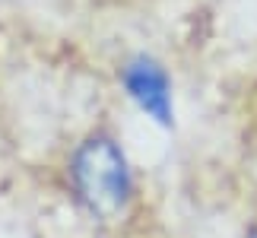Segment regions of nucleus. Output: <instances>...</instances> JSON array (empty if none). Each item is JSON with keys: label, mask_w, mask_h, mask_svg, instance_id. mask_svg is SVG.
<instances>
[{"label": "nucleus", "mask_w": 257, "mask_h": 238, "mask_svg": "<svg viewBox=\"0 0 257 238\" xmlns=\"http://www.w3.org/2000/svg\"><path fill=\"white\" fill-rule=\"evenodd\" d=\"M70 181L76 200L98 219H114L131 200V168L111 137H89L73 153Z\"/></svg>", "instance_id": "f257e3e1"}, {"label": "nucleus", "mask_w": 257, "mask_h": 238, "mask_svg": "<svg viewBox=\"0 0 257 238\" xmlns=\"http://www.w3.org/2000/svg\"><path fill=\"white\" fill-rule=\"evenodd\" d=\"M121 83L127 95L143 108L153 121L172 124V79L159 61L150 54H137L121 67Z\"/></svg>", "instance_id": "f03ea898"}, {"label": "nucleus", "mask_w": 257, "mask_h": 238, "mask_svg": "<svg viewBox=\"0 0 257 238\" xmlns=\"http://www.w3.org/2000/svg\"><path fill=\"white\" fill-rule=\"evenodd\" d=\"M248 238H257V229H251V232H248Z\"/></svg>", "instance_id": "7ed1b4c3"}]
</instances>
